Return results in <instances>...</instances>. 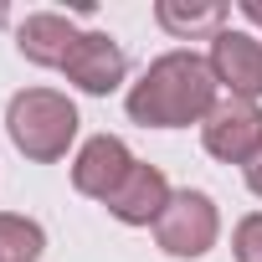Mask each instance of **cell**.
Masks as SVG:
<instances>
[{"label": "cell", "instance_id": "5bb4252c", "mask_svg": "<svg viewBox=\"0 0 262 262\" xmlns=\"http://www.w3.org/2000/svg\"><path fill=\"white\" fill-rule=\"evenodd\" d=\"M242 16H247L252 26H262V0H242Z\"/></svg>", "mask_w": 262, "mask_h": 262}, {"label": "cell", "instance_id": "7a4b0ae2", "mask_svg": "<svg viewBox=\"0 0 262 262\" xmlns=\"http://www.w3.org/2000/svg\"><path fill=\"white\" fill-rule=\"evenodd\" d=\"M6 134L26 160L52 165L77 139V108H72V98H62L52 88H26L6 103Z\"/></svg>", "mask_w": 262, "mask_h": 262}, {"label": "cell", "instance_id": "3957f363", "mask_svg": "<svg viewBox=\"0 0 262 262\" xmlns=\"http://www.w3.org/2000/svg\"><path fill=\"white\" fill-rule=\"evenodd\" d=\"M216 231H221V216H216V201L206 190H175L165 216L155 221V236L170 257H206L216 247Z\"/></svg>", "mask_w": 262, "mask_h": 262}, {"label": "cell", "instance_id": "6da1fadb", "mask_svg": "<svg viewBox=\"0 0 262 262\" xmlns=\"http://www.w3.org/2000/svg\"><path fill=\"white\" fill-rule=\"evenodd\" d=\"M216 72L206 57L195 52H165L160 62H149V72L128 88V118L144 128H185V123H206V113L216 108Z\"/></svg>", "mask_w": 262, "mask_h": 262}, {"label": "cell", "instance_id": "7c38bea8", "mask_svg": "<svg viewBox=\"0 0 262 262\" xmlns=\"http://www.w3.org/2000/svg\"><path fill=\"white\" fill-rule=\"evenodd\" d=\"M231 252H236V262H262V211H257V216H242V221H236Z\"/></svg>", "mask_w": 262, "mask_h": 262}, {"label": "cell", "instance_id": "30bf717a", "mask_svg": "<svg viewBox=\"0 0 262 262\" xmlns=\"http://www.w3.org/2000/svg\"><path fill=\"white\" fill-rule=\"evenodd\" d=\"M155 21L170 31V36H180V41H190V36H201V31H226L221 21H226V6H180V0H160L155 6Z\"/></svg>", "mask_w": 262, "mask_h": 262}, {"label": "cell", "instance_id": "277c9868", "mask_svg": "<svg viewBox=\"0 0 262 262\" xmlns=\"http://www.w3.org/2000/svg\"><path fill=\"white\" fill-rule=\"evenodd\" d=\"M201 139L216 160L226 165H252V155L262 149V108L252 98H226L206 113L201 123Z\"/></svg>", "mask_w": 262, "mask_h": 262}, {"label": "cell", "instance_id": "52a82bcc", "mask_svg": "<svg viewBox=\"0 0 262 262\" xmlns=\"http://www.w3.org/2000/svg\"><path fill=\"white\" fill-rule=\"evenodd\" d=\"M62 72H67V82H77L82 93H98V98H103V93H113V88L123 82L128 57H123V47H118L108 31H82Z\"/></svg>", "mask_w": 262, "mask_h": 262}, {"label": "cell", "instance_id": "8fae6325", "mask_svg": "<svg viewBox=\"0 0 262 262\" xmlns=\"http://www.w3.org/2000/svg\"><path fill=\"white\" fill-rule=\"evenodd\" d=\"M47 252V231L31 216L0 211V262H36Z\"/></svg>", "mask_w": 262, "mask_h": 262}, {"label": "cell", "instance_id": "5b68a950", "mask_svg": "<svg viewBox=\"0 0 262 262\" xmlns=\"http://www.w3.org/2000/svg\"><path fill=\"white\" fill-rule=\"evenodd\" d=\"M211 72H216V82L231 93V98H262V41L257 36H247V31H216L211 36Z\"/></svg>", "mask_w": 262, "mask_h": 262}, {"label": "cell", "instance_id": "ba28073f", "mask_svg": "<svg viewBox=\"0 0 262 262\" xmlns=\"http://www.w3.org/2000/svg\"><path fill=\"white\" fill-rule=\"evenodd\" d=\"M170 180L155 170V165H134L128 170V180L118 185V195L108 201V211L123 221V226H149V221H160L165 216V206H170Z\"/></svg>", "mask_w": 262, "mask_h": 262}, {"label": "cell", "instance_id": "9a60e30c", "mask_svg": "<svg viewBox=\"0 0 262 262\" xmlns=\"http://www.w3.org/2000/svg\"><path fill=\"white\" fill-rule=\"evenodd\" d=\"M0 21H6V6H0Z\"/></svg>", "mask_w": 262, "mask_h": 262}, {"label": "cell", "instance_id": "8992f818", "mask_svg": "<svg viewBox=\"0 0 262 262\" xmlns=\"http://www.w3.org/2000/svg\"><path fill=\"white\" fill-rule=\"evenodd\" d=\"M139 160L128 155V144L123 139H113V134H98V139H88L82 149H77V165H72V185L82 190V195H93V201H113L118 195V185L128 180V170H134Z\"/></svg>", "mask_w": 262, "mask_h": 262}, {"label": "cell", "instance_id": "4fadbf2b", "mask_svg": "<svg viewBox=\"0 0 262 262\" xmlns=\"http://www.w3.org/2000/svg\"><path fill=\"white\" fill-rule=\"evenodd\" d=\"M247 185H252V195H262V149H257L252 165H247Z\"/></svg>", "mask_w": 262, "mask_h": 262}, {"label": "cell", "instance_id": "9c48e42d", "mask_svg": "<svg viewBox=\"0 0 262 262\" xmlns=\"http://www.w3.org/2000/svg\"><path fill=\"white\" fill-rule=\"evenodd\" d=\"M77 36H82V31H72V21H67V16H52V11H36V16H26V21L16 26V47H21V57L36 62V67H67Z\"/></svg>", "mask_w": 262, "mask_h": 262}]
</instances>
